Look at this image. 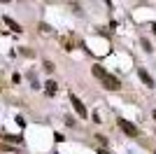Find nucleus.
<instances>
[{"instance_id":"f257e3e1","label":"nucleus","mask_w":156,"mask_h":154,"mask_svg":"<svg viewBox=\"0 0 156 154\" xmlns=\"http://www.w3.org/2000/svg\"><path fill=\"white\" fill-rule=\"evenodd\" d=\"M93 75L100 79V84H103L107 91H119V89H121V82H119L114 75H110L107 70H103L100 65H93Z\"/></svg>"},{"instance_id":"f03ea898","label":"nucleus","mask_w":156,"mask_h":154,"mask_svg":"<svg viewBox=\"0 0 156 154\" xmlns=\"http://www.w3.org/2000/svg\"><path fill=\"white\" fill-rule=\"evenodd\" d=\"M119 128H121L126 135H130V138H137V135H140V128H135V124H130L128 119H119Z\"/></svg>"},{"instance_id":"7ed1b4c3","label":"nucleus","mask_w":156,"mask_h":154,"mask_svg":"<svg viewBox=\"0 0 156 154\" xmlns=\"http://www.w3.org/2000/svg\"><path fill=\"white\" fill-rule=\"evenodd\" d=\"M70 103H72V108H75V112H77L79 117H86V108H84V103L79 101L75 94H70Z\"/></svg>"},{"instance_id":"20e7f679","label":"nucleus","mask_w":156,"mask_h":154,"mask_svg":"<svg viewBox=\"0 0 156 154\" xmlns=\"http://www.w3.org/2000/svg\"><path fill=\"white\" fill-rule=\"evenodd\" d=\"M137 75H140V79H142V82L147 84L149 89H154V79L149 77V72H147V70H142V68H140V70H137Z\"/></svg>"},{"instance_id":"39448f33","label":"nucleus","mask_w":156,"mask_h":154,"mask_svg":"<svg viewBox=\"0 0 156 154\" xmlns=\"http://www.w3.org/2000/svg\"><path fill=\"white\" fill-rule=\"evenodd\" d=\"M56 89H58V86H56V82H51V79H49V82H47V86H44L47 96H56Z\"/></svg>"},{"instance_id":"423d86ee","label":"nucleus","mask_w":156,"mask_h":154,"mask_svg":"<svg viewBox=\"0 0 156 154\" xmlns=\"http://www.w3.org/2000/svg\"><path fill=\"white\" fill-rule=\"evenodd\" d=\"M7 26H9V28H14V31H21V28H19V24H16V21H12V19H9V16H7Z\"/></svg>"},{"instance_id":"0eeeda50","label":"nucleus","mask_w":156,"mask_h":154,"mask_svg":"<svg viewBox=\"0 0 156 154\" xmlns=\"http://www.w3.org/2000/svg\"><path fill=\"white\" fill-rule=\"evenodd\" d=\"M140 42H142V47H144V49H147V51H151V45H149V40H140Z\"/></svg>"},{"instance_id":"6e6552de","label":"nucleus","mask_w":156,"mask_h":154,"mask_svg":"<svg viewBox=\"0 0 156 154\" xmlns=\"http://www.w3.org/2000/svg\"><path fill=\"white\" fill-rule=\"evenodd\" d=\"M44 68H47L49 72H51V70H54V63H51V61H44Z\"/></svg>"},{"instance_id":"1a4fd4ad","label":"nucleus","mask_w":156,"mask_h":154,"mask_svg":"<svg viewBox=\"0 0 156 154\" xmlns=\"http://www.w3.org/2000/svg\"><path fill=\"white\" fill-rule=\"evenodd\" d=\"M154 119H156V110H154Z\"/></svg>"},{"instance_id":"9d476101","label":"nucleus","mask_w":156,"mask_h":154,"mask_svg":"<svg viewBox=\"0 0 156 154\" xmlns=\"http://www.w3.org/2000/svg\"><path fill=\"white\" fill-rule=\"evenodd\" d=\"M154 33H156V24H154Z\"/></svg>"}]
</instances>
